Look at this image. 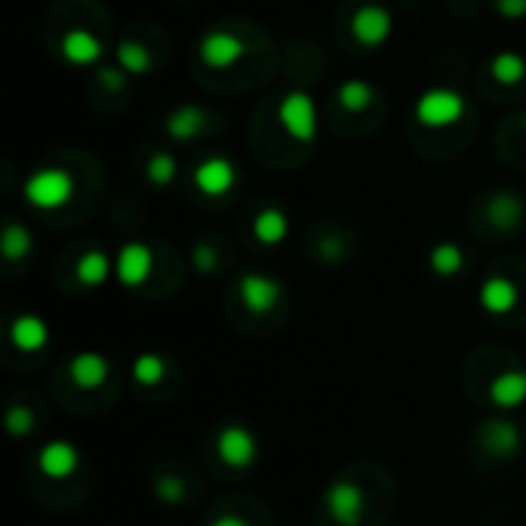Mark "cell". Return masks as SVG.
<instances>
[{
    "instance_id": "52a82bcc",
    "label": "cell",
    "mask_w": 526,
    "mask_h": 526,
    "mask_svg": "<svg viewBox=\"0 0 526 526\" xmlns=\"http://www.w3.org/2000/svg\"><path fill=\"white\" fill-rule=\"evenodd\" d=\"M240 299H244L247 311L268 314L283 299V287H280V280H274L268 274L250 271V274L240 277Z\"/></svg>"
},
{
    "instance_id": "603a6c76",
    "label": "cell",
    "mask_w": 526,
    "mask_h": 526,
    "mask_svg": "<svg viewBox=\"0 0 526 526\" xmlns=\"http://www.w3.org/2000/svg\"><path fill=\"white\" fill-rule=\"evenodd\" d=\"M490 71L499 84H517V80L526 77V59L517 56V53H499L493 62H490Z\"/></svg>"
},
{
    "instance_id": "cb8c5ba5",
    "label": "cell",
    "mask_w": 526,
    "mask_h": 526,
    "mask_svg": "<svg viewBox=\"0 0 526 526\" xmlns=\"http://www.w3.org/2000/svg\"><path fill=\"white\" fill-rule=\"evenodd\" d=\"M167 376V360L160 354H139L133 363V379L139 385H157Z\"/></svg>"
},
{
    "instance_id": "7c38bea8",
    "label": "cell",
    "mask_w": 526,
    "mask_h": 526,
    "mask_svg": "<svg viewBox=\"0 0 526 526\" xmlns=\"http://www.w3.org/2000/svg\"><path fill=\"white\" fill-rule=\"evenodd\" d=\"M480 299V308L493 314V317H502V314H511L514 305H517V287L508 280V277H487L483 280V287L477 293Z\"/></svg>"
},
{
    "instance_id": "f1b7e54d",
    "label": "cell",
    "mask_w": 526,
    "mask_h": 526,
    "mask_svg": "<svg viewBox=\"0 0 526 526\" xmlns=\"http://www.w3.org/2000/svg\"><path fill=\"white\" fill-rule=\"evenodd\" d=\"M154 496L164 502V505H182L188 490H185V483L182 477H157L154 480Z\"/></svg>"
},
{
    "instance_id": "e575fe53",
    "label": "cell",
    "mask_w": 526,
    "mask_h": 526,
    "mask_svg": "<svg viewBox=\"0 0 526 526\" xmlns=\"http://www.w3.org/2000/svg\"><path fill=\"white\" fill-rule=\"evenodd\" d=\"M523 127H526V117H523Z\"/></svg>"
},
{
    "instance_id": "44dd1931",
    "label": "cell",
    "mask_w": 526,
    "mask_h": 526,
    "mask_svg": "<svg viewBox=\"0 0 526 526\" xmlns=\"http://www.w3.org/2000/svg\"><path fill=\"white\" fill-rule=\"evenodd\" d=\"M31 247H34V237H31V231H28L25 225H19V222H10V225L4 228V234H0V253H4L10 262L25 259V256L31 253Z\"/></svg>"
},
{
    "instance_id": "83f0119b",
    "label": "cell",
    "mask_w": 526,
    "mask_h": 526,
    "mask_svg": "<svg viewBox=\"0 0 526 526\" xmlns=\"http://www.w3.org/2000/svg\"><path fill=\"white\" fill-rule=\"evenodd\" d=\"M117 59H120V65H124V71H130V74H145L151 68L148 50L139 47V44H130V40H127V44H120Z\"/></svg>"
},
{
    "instance_id": "484cf974",
    "label": "cell",
    "mask_w": 526,
    "mask_h": 526,
    "mask_svg": "<svg viewBox=\"0 0 526 526\" xmlns=\"http://www.w3.org/2000/svg\"><path fill=\"white\" fill-rule=\"evenodd\" d=\"M490 216H493L496 225L511 228V225L520 222L523 207H520V200H517V197H511V194H499V197L493 200V204H490Z\"/></svg>"
},
{
    "instance_id": "4fadbf2b",
    "label": "cell",
    "mask_w": 526,
    "mask_h": 526,
    "mask_svg": "<svg viewBox=\"0 0 526 526\" xmlns=\"http://www.w3.org/2000/svg\"><path fill=\"white\" fill-rule=\"evenodd\" d=\"M71 379L77 388H84V391H93L99 385H105L108 373H111V363L105 354H96V351H84V354H77L71 360V367H68Z\"/></svg>"
},
{
    "instance_id": "d6986e66",
    "label": "cell",
    "mask_w": 526,
    "mask_h": 526,
    "mask_svg": "<svg viewBox=\"0 0 526 526\" xmlns=\"http://www.w3.org/2000/svg\"><path fill=\"white\" fill-rule=\"evenodd\" d=\"M111 271H114V262L102 250H90L77 262V280L84 283V287H102Z\"/></svg>"
},
{
    "instance_id": "6da1fadb",
    "label": "cell",
    "mask_w": 526,
    "mask_h": 526,
    "mask_svg": "<svg viewBox=\"0 0 526 526\" xmlns=\"http://www.w3.org/2000/svg\"><path fill=\"white\" fill-rule=\"evenodd\" d=\"M74 194V179L65 170H37L25 182V200L37 210H59Z\"/></svg>"
},
{
    "instance_id": "d6a6232c",
    "label": "cell",
    "mask_w": 526,
    "mask_h": 526,
    "mask_svg": "<svg viewBox=\"0 0 526 526\" xmlns=\"http://www.w3.org/2000/svg\"><path fill=\"white\" fill-rule=\"evenodd\" d=\"M99 80L108 87V90H120L127 84V77H124V71H114V68H102L99 71Z\"/></svg>"
},
{
    "instance_id": "277c9868",
    "label": "cell",
    "mask_w": 526,
    "mask_h": 526,
    "mask_svg": "<svg viewBox=\"0 0 526 526\" xmlns=\"http://www.w3.org/2000/svg\"><path fill=\"white\" fill-rule=\"evenodd\" d=\"M277 120H280V127L287 130L296 142H311L314 133H317L314 102H311V96L302 93V90L290 93L287 99L280 102V108H277Z\"/></svg>"
},
{
    "instance_id": "4316f807",
    "label": "cell",
    "mask_w": 526,
    "mask_h": 526,
    "mask_svg": "<svg viewBox=\"0 0 526 526\" xmlns=\"http://www.w3.org/2000/svg\"><path fill=\"white\" fill-rule=\"evenodd\" d=\"M176 170H179V164H176L173 154H154V157L148 160V179H151L157 188L170 185V182L176 179Z\"/></svg>"
},
{
    "instance_id": "ffe728a7",
    "label": "cell",
    "mask_w": 526,
    "mask_h": 526,
    "mask_svg": "<svg viewBox=\"0 0 526 526\" xmlns=\"http://www.w3.org/2000/svg\"><path fill=\"white\" fill-rule=\"evenodd\" d=\"M483 440H487V447L499 456H511L520 447V434L511 422L499 419V422H487L483 425Z\"/></svg>"
},
{
    "instance_id": "5bb4252c",
    "label": "cell",
    "mask_w": 526,
    "mask_h": 526,
    "mask_svg": "<svg viewBox=\"0 0 526 526\" xmlns=\"http://www.w3.org/2000/svg\"><path fill=\"white\" fill-rule=\"evenodd\" d=\"M10 339L19 351H40L50 342V327L37 314H19L10 323Z\"/></svg>"
},
{
    "instance_id": "836d02e7",
    "label": "cell",
    "mask_w": 526,
    "mask_h": 526,
    "mask_svg": "<svg viewBox=\"0 0 526 526\" xmlns=\"http://www.w3.org/2000/svg\"><path fill=\"white\" fill-rule=\"evenodd\" d=\"M210 526H250L244 517H237V514H222V517H216Z\"/></svg>"
},
{
    "instance_id": "7a4b0ae2",
    "label": "cell",
    "mask_w": 526,
    "mask_h": 526,
    "mask_svg": "<svg viewBox=\"0 0 526 526\" xmlns=\"http://www.w3.org/2000/svg\"><path fill=\"white\" fill-rule=\"evenodd\" d=\"M323 508L330 511L336 523L357 526L363 520V511H367V496L354 480H333L323 493Z\"/></svg>"
},
{
    "instance_id": "ba28073f",
    "label": "cell",
    "mask_w": 526,
    "mask_h": 526,
    "mask_svg": "<svg viewBox=\"0 0 526 526\" xmlns=\"http://www.w3.org/2000/svg\"><path fill=\"white\" fill-rule=\"evenodd\" d=\"M391 13L379 4H367V7H360L351 19V34L360 40L363 47H379L385 44V40L391 37Z\"/></svg>"
},
{
    "instance_id": "30bf717a",
    "label": "cell",
    "mask_w": 526,
    "mask_h": 526,
    "mask_svg": "<svg viewBox=\"0 0 526 526\" xmlns=\"http://www.w3.org/2000/svg\"><path fill=\"white\" fill-rule=\"evenodd\" d=\"M240 56H244V44H240V37H234L231 31H207L200 37V59H204L210 68H228L234 65Z\"/></svg>"
},
{
    "instance_id": "5b68a950",
    "label": "cell",
    "mask_w": 526,
    "mask_h": 526,
    "mask_svg": "<svg viewBox=\"0 0 526 526\" xmlns=\"http://www.w3.org/2000/svg\"><path fill=\"white\" fill-rule=\"evenodd\" d=\"M216 450H219V459L228 468L244 471L259 459V440L244 425H228V428H222V434L216 440Z\"/></svg>"
},
{
    "instance_id": "7402d4cb",
    "label": "cell",
    "mask_w": 526,
    "mask_h": 526,
    "mask_svg": "<svg viewBox=\"0 0 526 526\" xmlns=\"http://www.w3.org/2000/svg\"><path fill=\"white\" fill-rule=\"evenodd\" d=\"M428 265H431V271L440 274V277H453V274L462 271L465 253H462V247H456V244H450V240H447V244H437V247L431 250Z\"/></svg>"
},
{
    "instance_id": "1f68e13d",
    "label": "cell",
    "mask_w": 526,
    "mask_h": 526,
    "mask_svg": "<svg viewBox=\"0 0 526 526\" xmlns=\"http://www.w3.org/2000/svg\"><path fill=\"white\" fill-rule=\"evenodd\" d=\"M496 10L505 19H523L526 16V0H496Z\"/></svg>"
},
{
    "instance_id": "ac0fdd59",
    "label": "cell",
    "mask_w": 526,
    "mask_h": 526,
    "mask_svg": "<svg viewBox=\"0 0 526 526\" xmlns=\"http://www.w3.org/2000/svg\"><path fill=\"white\" fill-rule=\"evenodd\" d=\"M200 130H204V111L194 108V105H182L167 117V133L179 142L194 139Z\"/></svg>"
},
{
    "instance_id": "2e32d148",
    "label": "cell",
    "mask_w": 526,
    "mask_h": 526,
    "mask_svg": "<svg viewBox=\"0 0 526 526\" xmlns=\"http://www.w3.org/2000/svg\"><path fill=\"white\" fill-rule=\"evenodd\" d=\"M62 56L71 65H93L102 56V44L90 34V31H68L62 40Z\"/></svg>"
},
{
    "instance_id": "4dcf8cb0",
    "label": "cell",
    "mask_w": 526,
    "mask_h": 526,
    "mask_svg": "<svg viewBox=\"0 0 526 526\" xmlns=\"http://www.w3.org/2000/svg\"><path fill=\"white\" fill-rule=\"evenodd\" d=\"M194 265L197 271H204V274H213L219 268V259H216V250L210 244H197L194 247Z\"/></svg>"
},
{
    "instance_id": "9a60e30c",
    "label": "cell",
    "mask_w": 526,
    "mask_h": 526,
    "mask_svg": "<svg viewBox=\"0 0 526 526\" xmlns=\"http://www.w3.org/2000/svg\"><path fill=\"white\" fill-rule=\"evenodd\" d=\"M490 400L499 410H517L526 403V373L520 370H508L502 376L493 379L490 385Z\"/></svg>"
},
{
    "instance_id": "8fae6325",
    "label": "cell",
    "mask_w": 526,
    "mask_h": 526,
    "mask_svg": "<svg viewBox=\"0 0 526 526\" xmlns=\"http://www.w3.org/2000/svg\"><path fill=\"white\" fill-rule=\"evenodd\" d=\"M234 182H237V170H234L231 160H225V157H210V160H204V164L194 170V185L204 191L207 197L228 194L234 188Z\"/></svg>"
},
{
    "instance_id": "d4e9b609",
    "label": "cell",
    "mask_w": 526,
    "mask_h": 526,
    "mask_svg": "<svg viewBox=\"0 0 526 526\" xmlns=\"http://www.w3.org/2000/svg\"><path fill=\"white\" fill-rule=\"evenodd\" d=\"M339 102L348 111H363L373 102V87L367 84V80H345V84L339 87Z\"/></svg>"
},
{
    "instance_id": "8992f818",
    "label": "cell",
    "mask_w": 526,
    "mask_h": 526,
    "mask_svg": "<svg viewBox=\"0 0 526 526\" xmlns=\"http://www.w3.org/2000/svg\"><path fill=\"white\" fill-rule=\"evenodd\" d=\"M154 268V256L148 250V244H139V240H130L117 250V259H114V274L117 280L124 283V287H142L148 280Z\"/></svg>"
},
{
    "instance_id": "9c48e42d",
    "label": "cell",
    "mask_w": 526,
    "mask_h": 526,
    "mask_svg": "<svg viewBox=\"0 0 526 526\" xmlns=\"http://www.w3.org/2000/svg\"><path fill=\"white\" fill-rule=\"evenodd\" d=\"M77 465H80V453L68 440H50L37 453V468L44 471V477H53V480L71 477L77 471Z\"/></svg>"
},
{
    "instance_id": "e0dca14e",
    "label": "cell",
    "mask_w": 526,
    "mask_h": 526,
    "mask_svg": "<svg viewBox=\"0 0 526 526\" xmlns=\"http://www.w3.org/2000/svg\"><path fill=\"white\" fill-rule=\"evenodd\" d=\"M287 231H290L287 216H283L280 210H274V207L262 210V213L253 219V234H256L259 244H265V247H277L280 240L287 237Z\"/></svg>"
},
{
    "instance_id": "3957f363",
    "label": "cell",
    "mask_w": 526,
    "mask_h": 526,
    "mask_svg": "<svg viewBox=\"0 0 526 526\" xmlns=\"http://www.w3.org/2000/svg\"><path fill=\"white\" fill-rule=\"evenodd\" d=\"M465 114V99L456 90H428L416 102V120L422 127H450Z\"/></svg>"
},
{
    "instance_id": "f546056e",
    "label": "cell",
    "mask_w": 526,
    "mask_h": 526,
    "mask_svg": "<svg viewBox=\"0 0 526 526\" xmlns=\"http://www.w3.org/2000/svg\"><path fill=\"white\" fill-rule=\"evenodd\" d=\"M7 431H10L13 437H25V434H31V431H34V416H31V410L22 407V403L10 407V413H7Z\"/></svg>"
}]
</instances>
